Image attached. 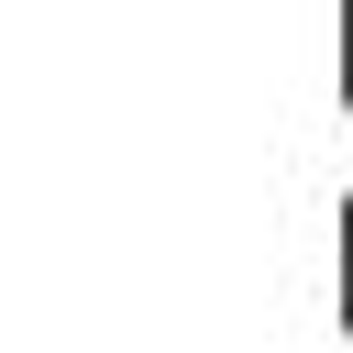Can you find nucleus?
Instances as JSON below:
<instances>
[{"mask_svg":"<svg viewBox=\"0 0 353 353\" xmlns=\"http://www.w3.org/2000/svg\"><path fill=\"white\" fill-rule=\"evenodd\" d=\"M342 99H353V0H342Z\"/></svg>","mask_w":353,"mask_h":353,"instance_id":"nucleus-1","label":"nucleus"},{"mask_svg":"<svg viewBox=\"0 0 353 353\" xmlns=\"http://www.w3.org/2000/svg\"><path fill=\"white\" fill-rule=\"evenodd\" d=\"M342 320H353V221H342Z\"/></svg>","mask_w":353,"mask_h":353,"instance_id":"nucleus-2","label":"nucleus"}]
</instances>
